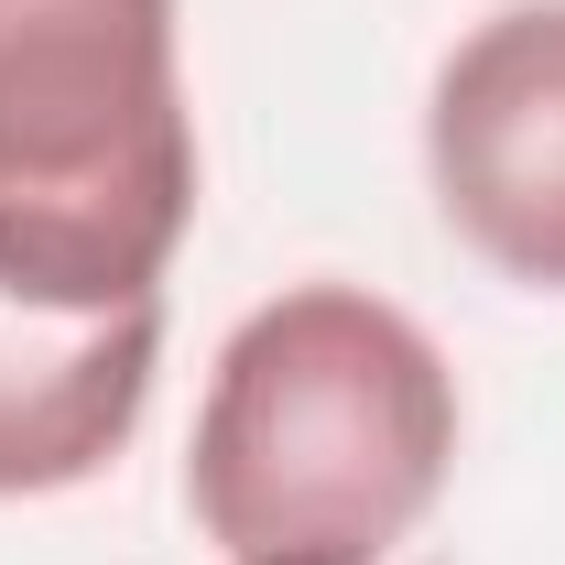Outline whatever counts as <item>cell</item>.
<instances>
[{
  "label": "cell",
  "instance_id": "cell-1",
  "mask_svg": "<svg viewBox=\"0 0 565 565\" xmlns=\"http://www.w3.org/2000/svg\"><path fill=\"white\" fill-rule=\"evenodd\" d=\"M457 468V370L403 305L294 282L228 327L185 511L228 565H381Z\"/></svg>",
  "mask_w": 565,
  "mask_h": 565
},
{
  "label": "cell",
  "instance_id": "cell-2",
  "mask_svg": "<svg viewBox=\"0 0 565 565\" xmlns=\"http://www.w3.org/2000/svg\"><path fill=\"white\" fill-rule=\"evenodd\" d=\"M196 228L174 0H0V294L152 305Z\"/></svg>",
  "mask_w": 565,
  "mask_h": 565
},
{
  "label": "cell",
  "instance_id": "cell-3",
  "mask_svg": "<svg viewBox=\"0 0 565 565\" xmlns=\"http://www.w3.org/2000/svg\"><path fill=\"white\" fill-rule=\"evenodd\" d=\"M424 174L500 282L565 294V0H511L457 33L424 98Z\"/></svg>",
  "mask_w": 565,
  "mask_h": 565
},
{
  "label": "cell",
  "instance_id": "cell-4",
  "mask_svg": "<svg viewBox=\"0 0 565 565\" xmlns=\"http://www.w3.org/2000/svg\"><path fill=\"white\" fill-rule=\"evenodd\" d=\"M163 370V294L66 316L0 294V500H55L141 435Z\"/></svg>",
  "mask_w": 565,
  "mask_h": 565
}]
</instances>
